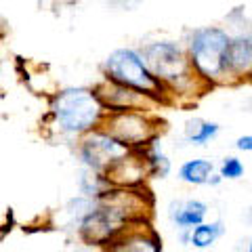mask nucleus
Instances as JSON below:
<instances>
[{
	"label": "nucleus",
	"instance_id": "0eeeda50",
	"mask_svg": "<svg viewBox=\"0 0 252 252\" xmlns=\"http://www.w3.org/2000/svg\"><path fill=\"white\" fill-rule=\"evenodd\" d=\"M94 91L103 101V105L109 112H128V109H141V112H158L160 107H164L160 101H156L154 97L141 93L130 86H124L120 82H114L109 78L101 76L99 82H94Z\"/></svg>",
	"mask_w": 252,
	"mask_h": 252
},
{
	"label": "nucleus",
	"instance_id": "b1692460",
	"mask_svg": "<svg viewBox=\"0 0 252 252\" xmlns=\"http://www.w3.org/2000/svg\"><path fill=\"white\" fill-rule=\"evenodd\" d=\"M244 32H246V34H250V36H252V21H248V26H246V30H244Z\"/></svg>",
	"mask_w": 252,
	"mask_h": 252
},
{
	"label": "nucleus",
	"instance_id": "5701e85b",
	"mask_svg": "<svg viewBox=\"0 0 252 252\" xmlns=\"http://www.w3.org/2000/svg\"><path fill=\"white\" fill-rule=\"evenodd\" d=\"M99 252H122V248L118 246V244H109L105 248H99Z\"/></svg>",
	"mask_w": 252,
	"mask_h": 252
},
{
	"label": "nucleus",
	"instance_id": "20e7f679",
	"mask_svg": "<svg viewBox=\"0 0 252 252\" xmlns=\"http://www.w3.org/2000/svg\"><path fill=\"white\" fill-rule=\"evenodd\" d=\"M101 74L114 82H120L124 86L149 94L156 101H160L164 107L172 105L166 86L154 76L139 49H130V46L114 49L101 63Z\"/></svg>",
	"mask_w": 252,
	"mask_h": 252
},
{
	"label": "nucleus",
	"instance_id": "4468645a",
	"mask_svg": "<svg viewBox=\"0 0 252 252\" xmlns=\"http://www.w3.org/2000/svg\"><path fill=\"white\" fill-rule=\"evenodd\" d=\"M215 172V164L210 160H204V158H193V160H187L181 164L179 168V179L183 181L185 185H206L208 179Z\"/></svg>",
	"mask_w": 252,
	"mask_h": 252
},
{
	"label": "nucleus",
	"instance_id": "6e6552de",
	"mask_svg": "<svg viewBox=\"0 0 252 252\" xmlns=\"http://www.w3.org/2000/svg\"><path fill=\"white\" fill-rule=\"evenodd\" d=\"M126 229L128 227L122 225L105 206L97 204V208L80 220L76 231H78V238L84 244L94 248H105L109 244H114Z\"/></svg>",
	"mask_w": 252,
	"mask_h": 252
},
{
	"label": "nucleus",
	"instance_id": "412c9836",
	"mask_svg": "<svg viewBox=\"0 0 252 252\" xmlns=\"http://www.w3.org/2000/svg\"><path fill=\"white\" fill-rule=\"evenodd\" d=\"M118 4L122 6V9H135V6L141 2V0H116Z\"/></svg>",
	"mask_w": 252,
	"mask_h": 252
},
{
	"label": "nucleus",
	"instance_id": "39448f33",
	"mask_svg": "<svg viewBox=\"0 0 252 252\" xmlns=\"http://www.w3.org/2000/svg\"><path fill=\"white\" fill-rule=\"evenodd\" d=\"M101 126L130 149H143L162 137V118L158 112H109Z\"/></svg>",
	"mask_w": 252,
	"mask_h": 252
},
{
	"label": "nucleus",
	"instance_id": "7ed1b4c3",
	"mask_svg": "<svg viewBox=\"0 0 252 252\" xmlns=\"http://www.w3.org/2000/svg\"><path fill=\"white\" fill-rule=\"evenodd\" d=\"M231 36L225 28L202 26L185 32V46L189 61L204 82L210 89L217 86H233V80L227 69V49Z\"/></svg>",
	"mask_w": 252,
	"mask_h": 252
},
{
	"label": "nucleus",
	"instance_id": "ddd939ff",
	"mask_svg": "<svg viewBox=\"0 0 252 252\" xmlns=\"http://www.w3.org/2000/svg\"><path fill=\"white\" fill-rule=\"evenodd\" d=\"M219 130H220V126L217 122L204 120V118H189L183 126V137L187 143L204 147L219 135Z\"/></svg>",
	"mask_w": 252,
	"mask_h": 252
},
{
	"label": "nucleus",
	"instance_id": "f03ea898",
	"mask_svg": "<svg viewBox=\"0 0 252 252\" xmlns=\"http://www.w3.org/2000/svg\"><path fill=\"white\" fill-rule=\"evenodd\" d=\"M105 116L107 109L94 86H65L49 97L46 120H51L61 135L76 141L93 128H99Z\"/></svg>",
	"mask_w": 252,
	"mask_h": 252
},
{
	"label": "nucleus",
	"instance_id": "393cba45",
	"mask_svg": "<svg viewBox=\"0 0 252 252\" xmlns=\"http://www.w3.org/2000/svg\"><path fill=\"white\" fill-rule=\"evenodd\" d=\"M248 252H252V240H250V244H248Z\"/></svg>",
	"mask_w": 252,
	"mask_h": 252
},
{
	"label": "nucleus",
	"instance_id": "9b49d317",
	"mask_svg": "<svg viewBox=\"0 0 252 252\" xmlns=\"http://www.w3.org/2000/svg\"><path fill=\"white\" fill-rule=\"evenodd\" d=\"M114 244H118L122 252H162V240L152 223L128 227Z\"/></svg>",
	"mask_w": 252,
	"mask_h": 252
},
{
	"label": "nucleus",
	"instance_id": "a211bd4d",
	"mask_svg": "<svg viewBox=\"0 0 252 252\" xmlns=\"http://www.w3.org/2000/svg\"><path fill=\"white\" fill-rule=\"evenodd\" d=\"M97 204H99V200H94V198H89V195H78V198L69 200V202L65 204L63 212H65V217L72 220V223H76V229H78L80 220H82L86 215H91V212L97 208Z\"/></svg>",
	"mask_w": 252,
	"mask_h": 252
},
{
	"label": "nucleus",
	"instance_id": "dca6fc26",
	"mask_svg": "<svg viewBox=\"0 0 252 252\" xmlns=\"http://www.w3.org/2000/svg\"><path fill=\"white\" fill-rule=\"evenodd\" d=\"M78 187H80L82 195H89V198L99 200L107 189H112V183L107 181L105 172H99V170H93L89 166H84L82 172H80V179H78Z\"/></svg>",
	"mask_w": 252,
	"mask_h": 252
},
{
	"label": "nucleus",
	"instance_id": "6ab92c4d",
	"mask_svg": "<svg viewBox=\"0 0 252 252\" xmlns=\"http://www.w3.org/2000/svg\"><path fill=\"white\" fill-rule=\"evenodd\" d=\"M219 175L223 179H227V181L240 179L244 175V162L240 160V158H235V156L223 158V162H220V166H219Z\"/></svg>",
	"mask_w": 252,
	"mask_h": 252
},
{
	"label": "nucleus",
	"instance_id": "1a4fd4ad",
	"mask_svg": "<svg viewBox=\"0 0 252 252\" xmlns=\"http://www.w3.org/2000/svg\"><path fill=\"white\" fill-rule=\"evenodd\" d=\"M227 69L233 86L252 84V36L246 32H238L231 36L227 49Z\"/></svg>",
	"mask_w": 252,
	"mask_h": 252
},
{
	"label": "nucleus",
	"instance_id": "4be33fe9",
	"mask_svg": "<svg viewBox=\"0 0 252 252\" xmlns=\"http://www.w3.org/2000/svg\"><path fill=\"white\" fill-rule=\"evenodd\" d=\"M220 181H225V179L220 177V175H215V172H212V177L208 179V183H206V185H210V187H217V185L220 183Z\"/></svg>",
	"mask_w": 252,
	"mask_h": 252
},
{
	"label": "nucleus",
	"instance_id": "f257e3e1",
	"mask_svg": "<svg viewBox=\"0 0 252 252\" xmlns=\"http://www.w3.org/2000/svg\"><path fill=\"white\" fill-rule=\"evenodd\" d=\"M141 55L154 76L160 80L168 91L172 105L177 103H193L204 97L210 86L195 74V69L189 61L185 42L179 40H152L141 44Z\"/></svg>",
	"mask_w": 252,
	"mask_h": 252
},
{
	"label": "nucleus",
	"instance_id": "2eb2a0df",
	"mask_svg": "<svg viewBox=\"0 0 252 252\" xmlns=\"http://www.w3.org/2000/svg\"><path fill=\"white\" fill-rule=\"evenodd\" d=\"M137 152H141L143 158H145V164L149 168V179H166L170 175L172 164L168 160V156L162 152L160 139L154 141L152 145H147L143 149H137Z\"/></svg>",
	"mask_w": 252,
	"mask_h": 252
},
{
	"label": "nucleus",
	"instance_id": "aec40b11",
	"mask_svg": "<svg viewBox=\"0 0 252 252\" xmlns=\"http://www.w3.org/2000/svg\"><path fill=\"white\" fill-rule=\"evenodd\" d=\"M235 147H238L240 152H248V154H252V135L238 137V141H235Z\"/></svg>",
	"mask_w": 252,
	"mask_h": 252
},
{
	"label": "nucleus",
	"instance_id": "9d476101",
	"mask_svg": "<svg viewBox=\"0 0 252 252\" xmlns=\"http://www.w3.org/2000/svg\"><path fill=\"white\" fill-rule=\"evenodd\" d=\"M105 177L109 183H112V187H141V185H147L149 168L145 164L143 154L132 149L130 154L120 158V160L105 172Z\"/></svg>",
	"mask_w": 252,
	"mask_h": 252
},
{
	"label": "nucleus",
	"instance_id": "f3484780",
	"mask_svg": "<svg viewBox=\"0 0 252 252\" xmlns=\"http://www.w3.org/2000/svg\"><path fill=\"white\" fill-rule=\"evenodd\" d=\"M223 231L225 229H223V223H220V220H212V223H206V220H204V223L195 225L191 229V244H189V246H193L198 250H206L223 235Z\"/></svg>",
	"mask_w": 252,
	"mask_h": 252
},
{
	"label": "nucleus",
	"instance_id": "f8f14e48",
	"mask_svg": "<svg viewBox=\"0 0 252 252\" xmlns=\"http://www.w3.org/2000/svg\"><path fill=\"white\" fill-rule=\"evenodd\" d=\"M208 215V206L202 200H172L168 204V219L177 225V229H193L204 223Z\"/></svg>",
	"mask_w": 252,
	"mask_h": 252
},
{
	"label": "nucleus",
	"instance_id": "423d86ee",
	"mask_svg": "<svg viewBox=\"0 0 252 252\" xmlns=\"http://www.w3.org/2000/svg\"><path fill=\"white\" fill-rule=\"evenodd\" d=\"M76 152L82 166L107 172L120 158L130 154L132 149L124 145L120 139H116L112 132H107L103 126H99V128H93L76 141Z\"/></svg>",
	"mask_w": 252,
	"mask_h": 252
}]
</instances>
